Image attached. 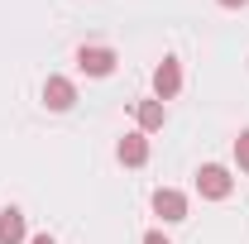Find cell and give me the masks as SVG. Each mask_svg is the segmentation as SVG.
<instances>
[{
    "mask_svg": "<svg viewBox=\"0 0 249 244\" xmlns=\"http://www.w3.org/2000/svg\"><path fill=\"white\" fill-rule=\"evenodd\" d=\"M77 67H82L87 77H110V72H115V48H106V43H82V48H77Z\"/></svg>",
    "mask_w": 249,
    "mask_h": 244,
    "instance_id": "obj_1",
    "label": "cell"
},
{
    "mask_svg": "<svg viewBox=\"0 0 249 244\" xmlns=\"http://www.w3.org/2000/svg\"><path fill=\"white\" fill-rule=\"evenodd\" d=\"M196 192H201L206 201H225V196L235 192V177H230L220 163H206V168L196 173Z\"/></svg>",
    "mask_w": 249,
    "mask_h": 244,
    "instance_id": "obj_2",
    "label": "cell"
},
{
    "mask_svg": "<svg viewBox=\"0 0 249 244\" xmlns=\"http://www.w3.org/2000/svg\"><path fill=\"white\" fill-rule=\"evenodd\" d=\"M154 215H163L168 225L187 220V196L178 192V187H158V192H154Z\"/></svg>",
    "mask_w": 249,
    "mask_h": 244,
    "instance_id": "obj_3",
    "label": "cell"
},
{
    "mask_svg": "<svg viewBox=\"0 0 249 244\" xmlns=\"http://www.w3.org/2000/svg\"><path fill=\"white\" fill-rule=\"evenodd\" d=\"M154 91H158V101H173V96L182 91V67H178V58H163L154 67Z\"/></svg>",
    "mask_w": 249,
    "mask_h": 244,
    "instance_id": "obj_4",
    "label": "cell"
},
{
    "mask_svg": "<svg viewBox=\"0 0 249 244\" xmlns=\"http://www.w3.org/2000/svg\"><path fill=\"white\" fill-rule=\"evenodd\" d=\"M72 101H77V87L67 77H48L43 82V105L48 110H72Z\"/></svg>",
    "mask_w": 249,
    "mask_h": 244,
    "instance_id": "obj_5",
    "label": "cell"
},
{
    "mask_svg": "<svg viewBox=\"0 0 249 244\" xmlns=\"http://www.w3.org/2000/svg\"><path fill=\"white\" fill-rule=\"evenodd\" d=\"M115 153H120L124 168H139V163H149V139L144 134H124L120 144H115Z\"/></svg>",
    "mask_w": 249,
    "mask_h": 244,
    "instance_id": "obj_6",
    "label": "cell"
},
{
    "mask_svg": "<svg viewBox=\"0 0 249 244\" xmlns=\"http://www.w3.org/2000/svg\"><path fill=\"white\" fill-rule=\"evenodd\" d=\"M0 244H24V215L15 206L0 211Z\"/></svg>",
    "mask_w": 249,
    "mask_h": 244,
    "instance_id": "obj_7",
    "label": "cell"
},
{
    "mask_svg": "<svg viewBox=\"0 0 249 244\" xmlns=\"http://www.w3.org/2000/svg\"><path fill=\"white\" fill-rule=\"evenodd\" d=\"M134 115H139V129H144V134H154V129H163V101H139V110H134Z\"/></svg>",
    "mask_w": 249,
    "mask_h": 244,
    "instance_id": "obj_8",
    "label": "cell"
},
{
    "mask_svg": "<svg viewBox=\"0 0 249 244\" xmlns=\"http://www.w3.org/2000/svg\"><path fill=\"white\" fill-rule=\"evenodd\" d=\"M235 163H240V168L249 173V129L240 134V139H235Z\"/></svg>",
    "mask_w": 249,
    "mask_h": 244,
    "instance_id": "obj_9",
    "label": "cell"
},
{
    "mask_svg": "<svg viewBox=\"0 0 249 244\" xmlns=\"http://www.w3.org/2000/svg\"><path fill=\"white\" fill-rule=\"evenodd\" d=\"M144 244H168V240H163L158 230H149V235H144Z\"/></svg>",
    "mask_w": 249,
    "mask_h": 244,
    "instance_id": "obj_10",
    "label": "cell"
},
{
    "mask_svg": "<svg viewBox=\"0 0 249 244\" xmlns=\"http://www.w3.org/2000/svg\"><path fill=\"white\" fill-rule=\"evenodd\" d=\"M216 5H225V10H240V5H245V0H216Z\"/></svg>",
    "mask_w": 249,
    "mask_h": 244,
    "instance_id": "obj_11",
    "label": "cell"
},
{
    "mask_svg": "<svg viewBox=\"0 0 249 244\" xmlns=\"http://www.w3.org/2000/svg\"><path fill=\"white\" fill-rule=\"evenodd\" d=\"M29 244H53V240H48V235H34V240Z\"/></svg>",
    "mask_w": 249,
    "mask_h": 244,
    "instance_id": "obj_12",
    "label": "cell"
}]
</instances>
